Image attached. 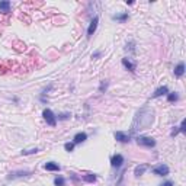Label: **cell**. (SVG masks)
I'll return each mask as SVG.
<instances>
[{"instance_id":"6da1fadb","label":"cell","mask_w":186,"mask_h":186,"mask_svg":"<svg viewBox=\"0 0 186 186\" xmlns=\"http://www.w3.org/2000/svg\"><path fill=\"white\" fill-rule=\"evenodd\" d=\"M154 114L151 109L148 108H142L137 112V116L134 119V124H132V131H138V130H145L148 126L153 124L154 121Z\"/></svg>"},{"instance_id":"7a4b0ae2","label":"cell","mask_w":186,"mask_h":186,"mask_svg":"<svg viewBox=\"0 0 186 186\" xmlns=\"http://www.w3.org/2000/svg\"><path fill=\"white\" fill-rule=\"evenodd\" d=\"M137 140V144L141 145V147H147V148H154L156 147V140L151 137H144V135H140V137L135 138Z\"/></svg>"},{"instance_id":"3957f363","label":"cell","mask_w":186,"mask_h":186,"mask_svg":"<svg viewBox=\"0 0 186 186\" xmlns=\"http://www.w3.org/2000/svg\"><path fill=\"white\" fill-rule=\"evenodd\" d=\"M42 116H44V119L47 121V124H48L49 126H55V125H57V118H55L54 112H52L51 109H44Z\"/></svg>"},{"instance_id":"277c9868","label":"cell","mask_w":186,"mask_h":186,"mask_svg":"<svg viewBox=\"0 0 186 186\" xmlns=\"http://www.w3.org/2000/svg\"><path fill=\"white\" fill-rule=\"evenodd\" d=\"M169 172H170V169L167 164H159V166H156L153 169V173L156 176H167Z\"/></svg>"},{"instance_id":"5b68a950","label":"cell","mask_w":186,"mask_h":186,"mask_svg":"<svg viewBox=\"0 0 186 186\" xmlns=\"http://www.w3.org/2000/svg\"><path fill=\"white\" fill-rule=\"evenodd\" d=\"M122 164H124V156L122 154H114L110 157V166L112 167L119 169V167H122Z\"/></svg>"},{"instance_id":"8992f818","label":"cell","mask_w":186,"mask_h":186,"mask_svg":"<svg viewBox=\"0 0 186 186\" xmlns=\"http://www.w3.org/2000/svg\"><path fill=\"white\" fill-rule=\"evenodd\" d=\"M26 176H31V172H28V170H17V172L9 173L7 180H15V179H19V177H26Z\"/></svg>"},{"instance_id":"52a82bcc","label":"cell","mask_w":186,"mask_h":186,"mask_svg":"<svg viewBox=\"0 0 186 186\" xmlns=\"http://www.w3.org/2000/svg\"><path fill=\"white\" fill-rule=\"evenodd\" d=\"M98 23H99V16H95L92 19L90 25H89V28H87V38H92L93 33L96 32V29H98Z\"/></svg>"},{"instance_id":"ba28073f","label":"cell","mask_w":186,"mask_h":186,"mask_svg":"<svg viewBox=\"0 0 186 186\" xmlns=\"http://www.w3.org/2000/svg\"><path fill=\"white\" fill-rule=\"evenodd\" d=\"M114 137H115L116 141H119V142H128L130 140H131L130 134H126V132H122V131H116L115 134H114Z\"/></svg>"},{"instance_id":"9c48e42d","label":"cell","mask_w":186,"mask_h":186,"mask_svg":"<svg viewBox=\"0 0 186 186\" xmlns=\"http://www.w3.org/2000/svg\"><path fill=\"white\" fill-rule=\"evenodd\" d=\"M122 66L125 67L126 70H130L131 73H134V71L137 70V64H135V63H132L130 58H122Z\"/></svg>"},{"instance_id":"30bf717a","label":"cell","mask_w":186,"mask_h":186,"mask_svg":"<svg viewBox=\"0 0 186 186\" xmlns=\"http://www.w3.org/2000/svg\"><path fill=\"white\" fill-rule=\"evenodd\" d=\"M169 93V87L167 86H160L154 90V93L151 95V98H160V96H163V95H167Z\"/></svg>"},{"instance_id":"8fae6325","label":"cell","mask_w":186,"mask_h":186,"mask_svg":"<svg viewBox=\"0 0 186 186\" xmlns=\"http://www.w3.org/2000/svg\"><path fill=\"white\" fill-rule=\"evenodd\" d=\"M87 140V134L86 132H77L76 135L73 137V142L74 144H82V142H84Z\"/></svg>"},{"instance_id":"7c38bea8","label":"cell","mask_w":186,"mask_h":186,"mask_svg":"<svg viewBox=\"0 0 186 186\" xmlns=\"http://www.w3.org/2000/svg\"><path fill=\"white\" fill-rule=\"evenodd\" d=\"M12 9V3L9 0H2L0 2V13H9Z\"/></svg>"},{"instance_id":"4fadbf2b","label":"cell","mask_w":186,"mask_h":186,"mask_svg":"<svg viewBox=\"0 0 186 186\" xmlns=\"http://www.w3.org/2000/svg\"><path fill=\"white\" fill-rule=\"evenodd\" d=\"M44 169L48 170V172H60V166H58V163H54V161H48V163L44 164Z\"/></svg>"},{"instance_id":"5bb4252c","label":"cell","mask_w":186,"mask_h":186,"mask_svg":"<svg viewBox=\"0 0 186 186\" xmlns=\"http://www.w3.org/2000/svg\"><path fill=\"white\" fill-rule=\"evenodd\" d=\"M183 74H185V63L180 61V63L175 67V76L176 77H182Z\"/></svg>"},{"instance_id":"9a60e30c","label":"cell","mask_w":186,"mask_h":186,"mask_svg":"<svg viewBox=\"0 0 186 186\" xmlns=\"http://www.w3.org/2000/svg\"><path fill=\"white\" fill-rule=\"evenodd\" d=\"M128 17H130V15L126 12H124V13H116V15H114L112 19L114 21H118V22H125V21H128Z\"/></svg>"},{"instance_id":"2e32d148","label":"cell","mask_w":186,"mask_h":186,"mask_svg":"<svg viewBox=\"0 0 186 186\" xmlns=\"http://www.w3.org/2000/svg\"><path fill=\"white\" fill-rule=\"evenodd\" d=\"M148 169V166L147 164H141V166H137V167H135V169H134V175L137 176H141V175H144V173H145V170Z\"/></svg>"},{"instance_id":"e0dca14e","label":"cell","mask_w":186,"mask_h":186,"mask_svg":"<svg viewBox=\"0 0 186 186\" xmlns=\"http://www.w3.org/2000/svg\"><path fill=\"white\" fill-rule=\"evenodd\" d=\"M39 151L38 147H32V148H26V150H22V156H31V154H37Z\"/></svg>"},{"instance_id":"ac0fdd59","label":"cell","mask_w":186,"mask_h":186,"mask_svg":"<svg viewBox=\"0 0 186 186\" xmlns=\"http://www.w3.org/2000/svg\"><path fill=\"white\" fill-rule=\"evenodd\" d=\"M82 179H83L84 182H87V183H95L98 177H96V175H92V173H90V175H84Z\"/></svg>"},{"instance_id":"d6986e66","label":"cell","mask_w":186,"mask_h":186,"mask_svg":"<svg viewBox=\"0 0 186 186\" xmlns=\"http://www.w3.org/2000/svg\"><path fill=\"white\" fill-rule=\"evenodd\" d=\"M54 185L55 186H66V179L63 176H57L54 179Z\"/></svg>"},{"instance_id":"ffe728a7","label":"cell","mask_w":186,"mask_h":186,"mask_svg":"<svg viewBox=\"0 0 186 186\" xmlns=\"http://www.w3.org/2000/svg\"><path fill=\"white\" fill-rule=\"evenodd\" d=\"M177 100H179V95L176 92L167 93V102H177Z\"/></svg>"},{"instance_id":"44dd1931","label":"cell","mask_w":186,"mask_h":186,"mask_svg":"<svg viewBox=\"0 0 186 186\" xmlns=\"http://www.w3.org/2000/svg\"><path fill=\"white\" fill-rule=\"evenodd\" d=\"M106 89H108V80H102L100 84H99V92L105 93V92H106Z\"/></svg>"},{"instance_id":"7402d4cb","label":"cell","mask_w":186,"mask_h":186,"mask_svg":"<svg viewBox=\"0 0 186 186\" xmlns=\"http://www.w3.org/2000/svg\"><path fill=\"white\" fill-rule=\"evenodd\" d=\"M74 147H76V144H74V142H66V144H64V150L68 151V153H71V151L74 150Z\"/></svg>"},{"instance_id":"603a6c76","label":"cell","mask_w":186,"mask_h":186,"mask_svg":"<svg viewBox=\"0 0 186 186\" xmlns=\"http://www.w3.org/2000/svg\"><path fill=\"white\" fill-rule=\"evenodd\" d=\"M70 116H71V115L68 114V112H64V114H60V115L55 116V118H58V121H66V119H68Z\"/></svg>"},{"instance_id":"cb8c5ba5","label":"cell","mask_w":186,"mask_h":186,"mask_svg":"<svg viewBox=\"0 0 186 186\" xmlns=\"http://www.w3.org/2000/svg\"><path fill=\"white\" fill-rule=\"evenodd\" d=\"M185 126H186V121L183 119V121L180 122V126H179V130H177V131L180 132V134H185V132H186V128H185Z\"/></svg>"},{"instance_id":"d4e9b609","label":"cell","mask_w":186,"mask_h":186,"mask_svg":"<svg viewBox=\"0 0 186 186\" xmlns=\"http://www.w3.org/2000/svg\"><path fill=\"white\" fill-rule=\"evenodd\" d=\"M128 49H130V51H132V52L135 51V48H134V42H130V44H126V51H128Z\"/></svg>"},{"instance_id":"484cf974","label":"cell","mask_w":186,"mask_h":186,"mask_svg":"<svg viewBox=\"0 0 186 186\" xmlns=\"http://www.w3.org/2000/svg\"><path fill=\"white\" fill-rule=\"evenodd\" d=\"M102 55V51H96V52H93L92 54V58H99Z\"/></svg>"},{"instance_id":"4316f807","label":"cell","mask_w":186,"mask_h":186,"mask_svg":"<svg viewBox=\"0 0 186 186\" xmlns=\"http://www.w3.org/2000/svg\"><path fill=\"white\" fill-rule=\"evenodd\" d=\"M173 185H175V183H173L172 180H167V182H164V183H161L160 186H173Z\"/></svg>"},{"instance_id":"83f0119b","label":"cell","mask_w":186,"mask_h":186,"mask_svg":"<svg viewBox=\"0 0 186 186\" xmlns=\"http://www.w3.org/2000/svg\"><path fill=\"white\" fill-rule=\"evenodd\" d=\"M125 3H126V5H134V2H132V0H126Z\"/></svg>"}]
</instances>
